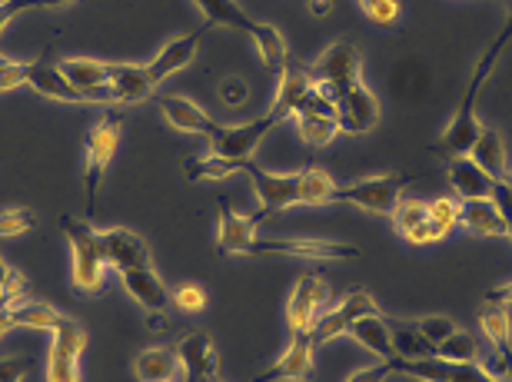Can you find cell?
Listing matches in <instances>:
<instances>
[{
  "instance_id": "6da1fadb",
  "label": "cell",
  "mask_w": 512,
  "mask_h": 382,
  "mask_svg": "<svg viewBox=\"0 0 512 382\" xmlns=\"http://www.w3.org/2000/svg\"><path fill=\"white\" fill-rule=\"evenodd\" d=\"M509 44H512V0L506 7L503 27L496 30V37L489 40V47L479 54L476 67H473V77H469L466 94H463V100H459L453 120H449V127L443 130V137H439V143H436L439 153H446V157H469V150H473L479 130H483V123H479V97H483L486 80H489V74H493V67L499 64V57H503V50Z\"/></svg>"
},
{
  "instance_id": "7a4b0ae2",
  "label": "cell",
  "mask_w": 512,
  "mask_h": 382,
  "mask_svg": "<svg viewBox=\"0 0 512 382\" xmlns=\"http://www.w3.org/2000/svg\"><path fill=\"white\" fill-rule=\"evenodd\" d=\"M197 10L203 14V20L213 27H227V30H237V34H247L250 44L256 47L260 54L263 67H286V40L283 34L276 30L273 24H263V20L250 17L237 0H193Z\"/></svg>"
},
{
  "instance_id": "3957f363",
  "label": "cell",
  "mask_w": 512,
  "mask_h": 382,
  "mask_svg": "<svg viewBox=\"0 0 512 382\" xmlns=\"http://www.w3.org/2000/svg\"><path fill=\"white\" fill-rule=\"evenodd\" d=\"M60 230H64L70 243V283H74L77 293L97 296L104 289V276L110 270L104 243H100V230H94L87 220H70V216L60 220Z\"/></svg>"
},
{
  "instance_id": "277c9868",
  "label": "cell",
  "mask_w": 512,
  "mask_h": 382,
  "mask_svg": "<svg viewBox=\"0 0 512 382\" xmlns=\"http://www.w3.org/2000/svg\"><path fill=\"white\" fill-rule=\"evenodd\" d=\"M120 137H124V123H120L114 110L100 113L94 127L87 130V147H84V213H87V220L97 210V196L107 180L110 163L117 157Z\"/></svg>"
},
{
  "instance_id": "5b68a950",
  "label": "cell",
  "mask_w": 512,
  "mask_h": 382,
  "mask_svg": "<svg viewBox=\"0 0 512 382\" xmlns=\"http://www.w3.org/2000/svg\"><path fill=\"white\" fill-rule=\"evenodd\" d=\"M409 180L403 173H376V177H363L353 180L346 187H336L333 203H346L356 206L363 213H376V216H393L399 200L406 196Z\"/></svg>"
},
{
  "instance_id": "8992f818",
  "label": "cell",
  "mask_w": 512,
  "mask_h": 382,
  "mask_svg": "<svg viewBox=\"0 0 512 382\" xmlns=\"http://www.w3.org/2000/svg\"><path fill=\"white\" fill-rule=\"evenodd\" d=\"M360 64H363L360 50L353 44H346V40H336V44H330L313 60V67H310L313 87L336 103L346 90L360 84Z\"/></svg>"
},
{
  "instance_id": "52a82bcc",
  "label": "cell",
  "mask_w": 512,
  "mask_h": 382,
  "mask_svg": "<svg viewBox=\"0 0 512 382\" xmlns=\"http://www.w3.org/2000/svg\"><path fill=\"white\" fill-rule=\"evenodd\" d=\"M87 349V329L70 316H60L50 329V349H47V382H80V356Z\"/></svg>"
},
{
  "instance_id": "ba28073f",
  "label": "cell",
  "mask_w": 512,
  "mask_h": 382,
  "mask_svg": "<svg viewBox=\"0 0 512 382\" xmlns=\"http://www.w3.org/2000/svg\"><path fill=\"white\" fill-rule=\"evenodd\" d=\"M250 256H273V260H310V263H333V260H360L363 250L353 243L336 240H253Z\"/></svg>"
},
{
  "instance_id": "9c48e42d",
  "label": "cell",
  "mask_w": 512,
  "mask_h": 382,
  "mask_svg": "<svg viewBox=\"0 0 512 382\" xmlns=\"http://www.w3.org/2000/svg\"><path fill=\"white\" fill-rule=\"evenodd\" d=\"M243 177L250 180L256 200H260V210H256L260 220H266L270 213L290 210V206L300 203V170L296 173H273V170H263V167H256L253 160H247L243 163Z\"/></svg>"
},
{
  "instance_id": "30bf717a",
  "label": "cell",
  "mask_w": 512,
  "mask_h": 382,
  "mask_svg": "<svg viewBox=\"0 0 512 382\" xmlns=\"http://www.w3.org/2000/svg\"><path fill=\"white\" fill-rule=\"evenodd\" d=\"M326 309H330V286L320 273H303L286 299V326L293 333H313Z\"/></svg>"
},
{
  "instance_id": "8fae6325",
  "label": "cell",
  "mask_w": 512,
  "mask_h": 382,
  "mask_svg": "<svg viewBox=\"0 0 512 382\" xmlns=\"http://www.w3.org/2000/svg\"><path fill=\"white\" fill-rule=\"evenodd\" d=\"M276 127H280V123H276L270 113H263V117H256L250 123H233V127L220 123V130L213 133V140H210V153H217V157L233 160V163H247L256 153V147H260Z\"/></svg>"
},
{
  "instance_id": "7c38bea8",
  "label": "cell",
  "mask_w": 512,
  "mask_h": 382,
  "mask_svg": "<svg viewBox=\"0 0 512 382\" xmlns=\"http://www.w3.org/2000/svg\"><path fill=\"white\" fill-rule=\"evenodd\" d=\"M389 369H393V373H403V376H413L419 382H503L493 373H486L479 363H446V359H439V356L416 359V363L393 359Z\"/></svg>"
},
{
  "instance_id": "4fadbf2b",
  "label": "cell",
  "mask_w": 512,
  "mask_h": 382,
  "mask_svg": "<svg viewBox=\"0 0 512 382\" xmlns=\"http://www.w3.org/2000/svg\"><path fill=\"white\" fill-rule=\"evenodd\" d=\"M24 87H30L34 94L54 100V103H70V107H97L94 100L84 97L80 90L64 77L60 64L50 60H24Z\"/></svg>"
},
{
  "instance_id": "5bb4252c",
  "label": "cell",
  "mask_w": 512,
  "mask_h": 382,
  "mask_svg": "<svg viewBox=\"0 0 512 382\" xmlns=\"http://www.w3.org/2000/svg\"><path fill=\"white\" fill-rule=\"evenodd\" d=\"M177 363H180V379L183 382H210L217 379L220 359H217V346H213L210 333L203 329H193V333L177 339Z\"/></svg>"
},
{
  "instance_id": "9a60e30c",
  "label": "cell",
  "mask_w": 512,
  "mask_h": 382,
  "mask_svg": "<svg viewBox=\"0 0 512 382\" xmlns=\"http://www.w3.org/2000/svg\"><path fill=\"white\" fill-rule=\"evenodd\" d=\"M313 333H293V343L286 346L283 356H276L270 366L256 373V382H303L313 376V356H316Z\"/></svg>"
},
{
  "instance_id": "2e32d148",
  "label": "cell",
  "mask_w": 512,
  "mask_h": 382,
  "mask_svg": "<svg viewBox=\"0 0 512 382\" xmlns=\"http://www.w3.org/2000/svg\"><path fill=\"white\" fill-rule=\"evenodd\" d=\"M366 313H380V306H376V299L366 293V289H356V293L343 296L340 303L326 309V313L320 316V323H316V329H313V339L320 346L323 343H333L336 336L350 333V326L360 316H366Z\"/></svg>"
},
{
  "instance_id": "e0dca14e",
  "label": "cell",
  "mask_w": 512,
  "mask_h": 382,
  "mask_svg": "<svg viewBox=\"0 0 512 382\" xmlns=\"http://www.w3.org/2000/svg\"><path fill=\"white\" fill-rule=\"evenodd\" d=\"M336 123H340V133H350V137L370 133L380 123V100L363 80L336 100Z\"/></svg>"
},
{
  "instance_id": "ac0fdd59",
  "label": "cell",
  "mask_w": 512,
  "mask_h": 382,
  "mask_svg": "<svg viewBox=\"0 0 512 382\" xmlns=\"http://www.w3.org/2000/svg\"><path fill=\"white\" fill-rule=\"evenodd\" d=\"M263 220L256 213H237L227 200H220V223H217V250L220 256H250L256 226Z\"/></svg>"
},
{
  "instance_id": "d6986e66",
  "label": "cell",
  "mask_w": 512,
  "mask_h": 382,
  "mask_svg": "<svg viewBox=\"0 0 512 382\" xmlns=\"http://www.w3.org/2000/svg\"><path fill=\"white\" fill-rule=\"evenodd\" d=\"M120 283H124L127 296L143 309V313H167L173 303V293L167 289V283H163V276L153 270V263L120 273Z\"/></svg>"
},
{
  "instance_id": "ffe728a7",
  "label": "cell",
  "mask_w": 512,
  "mask_h": 382,
  "mask_svg": "<svg viewBox=\"0 0 512 382\" xmlns=\"http://www.w3.org/2000/svg\"><path fill=\"white\" fill-rule=\"evenodd\" d=\"M100 243H104V256H107L110 270L127 273V270H137V266H150V246L133 230H124V226L100 230Z\"/></svg>"
},
{
  "instance_id": "44dd1931",
  "label": "cell",
  "mask_w": 512,
  "mask_h": 382,
  "mask_svg": "<svg viewBox=\"0 0 512 382\" xmlns=\"http://www.w3.org/2000/svg\"><path fill=\"white\" fill-rule=\"evenodd\" d=\"M389 90H393V97L399 103H406V107H419V103L429 97V90H433V70L419 57L399 60V64L389 70Z\"/></svg>"
},
{
  "instance_id": "7402d4cb",
  "label": "cell",
  "mask_w": 512,
  "mask_h": 382,
  "mask_svg": "<svg viewBox=\"0 0 512 382\" xmlns=\"http://www.w3.org/2000/svg\"><path fill=\"white\" fill-rule=\"evenodd\" d=\"M160 113L173 130L190 133V137L213 140V133L220 130V123L213 120L203 107H197L190 97H160Z\"/></svg>"
},
{
  "instance_id": "603a6c76",
  "label": "cell",
  "mask_w": 512,
  "mask_h": 382,
  "mask_svg": "<svg viewBox=\"0 0 512 382\" xmlns=\"http://www.w3.org/2000/svg\"><path fill=\"white\" fill-rule=\"evenodd\" d=\"M313 90V77H310V67H300V64H286L280 70V84H276V94H273V103H270V117L276 123L290 120L296 110H300V103L306 100V94Z\"/></svg>"
},
{
  "instance_id": "cb8c5ba5",
  "label": "cell",
  "mask_w": 512,
  "mask_h": 382,
  "mask_svg": "<svg viewBox=\"0 0 512 382\" xmlns=\"http://www.w3.org/2000/svg\"><path fill=\"white\" fill-rule=\"evenodd\" d=\"M60 70L64 77L74 84L80 94L90 97L94 103H110L107 97V84H110V64L107 60H94V57H67L60 60Z\"/></svg>"
},
{
  "instance_id": "d4e9b609",
  "label": "cell",
  "mask_w": 512,
  "mask_h": 382,
  "mask_svg": "<svg viewBox=\"0 0 512 382\" xmlns=\"http://www.w3.org/2000/svg\"><path fill=\"white\" fill-rule=\"evenodd\" d=\"M200 40H203V30H193V34H180V37L167 40V44L160 47V54L147 64L150 77L157 80V84H163V80H170L173 74L187 70L200 54Z\"/></svg>"
},
{
  "instance_id": "484cf974",
  "label": "cell",
  "mask_w": 512,
  "mask_h": 382,
  "mask_svg": "<svg viewBox=\"0 0 512 382\" xmlns=\"http://www.w3.org/2000/svg\"><path fill=\"white\" fill-rule=\"evenodd\" d=\"M389 220H393V230L403 236L406 243H413V246H429V243L443 240V233H439L436 223L429 220L423 200H409V196H403Z\"/></svg>"
},
{
  "instance_id": "4316f807",
  "label": "cell",
  "mask_w": 512,
  "mask_h": 382,
  "mask_svg": "<svg viewBox=\"0 0 512 382\" xmlns=\"http://www.w3.org/2000/svg\"><path fill=\"white\" fill-rule=\"evenodd\" d=\"M476 323L483 329V336L489 339V346H493L496 359L503 363L506 376L512 382V319H509V306H499V303H486L479 306L476 313Z\"/></svg>"
},
{
  "instance_id": "83f0119b",
  "label": "cell",
  "mask_w": 512,
  "mask_h": 382,
  "mask_svg": "<svg viewBox=\"0 0 512 382\" xmlns=\"http://www.w3.org/2000/svg\"><path fill=\"white\" fill-rule=\"evenodd\" d=\"M160 84L150 77L147 64H110V103H140L147 100Z\"/></svg>"
},
{
  "instance_id": "f1b7e54d",
  "label": "cell",
  "mask_w": 512,
  "mask_h": 382,
  "mask_svg": "<svg viewBox=\"0 0 512 382\" xmlns=\"http://www.w3.org/2000/svg\"><path fill=\"white\" fill-rule=\"evenodd\" d=\"M446 183L456 200H486L493 196L496 180L486 170H479L469 157H453L446 167Z\"/></svg>"
},
{
  "instance_id": "f546056e",
  "label": "cell",
  "mask_w": 512,
  "mask_h": 382,
  "mask_svg": "<svg viewBox=\"0 0 512 382\" xmlns=\"http://www.w3.org/2000/svg\"><path fill=\"white\" fill-rule=\"evenodd\" d=\"M386 323H389V339H393V359L416 363V359L436 356V346L429 343L416 323H409V319H393V316H386ZM393 359H389V363H393Z\"/></svg>"
},
{
  "instance_id": "4dcf8cb0",
  "label": "cell",
  "mask_w": 512,
  "mask_h": 382,
  "mask_svg": "<svg viewBox=\"0 0 512 382\" xmlns=\"http://www.w3.org/2000/svg\"><path fill=\"white\" fill-rule=\"evenodd\" d=\"M459 226L473 236H506V220L493 196H486V200H463V206H459Z\"/></svg>"
},
{
  "instance_id": "1f68e13d",
  "label": "cell",
  "mask_w": 512,
  "mask_h": 382,
  "mask_svg": "<svg viewBox=\"0 0 512 382\" xmlns=\"http://www.w3.org/2000/svg\"><path fill=\"white\" fill-rule=\"evenodd\" d=\"M469 160H473L479 170H486L493 180H506V173H509V157H506V140H503V133L493 130V127H483V130H479V137H476V143H473V150H469Z\"/></svg>"
},
{
  "instance_id": "d6a6232c",
  "label": "cell",
  "mask_w": 512,
  "mask_h": 382,
  "mask_svg": "<svg viewBox=\"0 0 512 382\" xmlns=\"http://www.w3.org/2000/svg\"><path fill=\"white\" fill-rule=\"evenodd\" d=\"M350 339H356L366 353H373L380 363H389L393 359V339H389V323L383 313H366L350 326Z\"/></svg>"
},
{
  "instance_id": "836d02e7",
  "label": "cell",
  "mask_w": 512,
  "mask_h": 382,
  "mask_svg": "<svg viewBox=\"0 0 512 382\" xmlns=\"http://www.w3.org/2000/svg\"><path fill=\"white\" fill-rule=\"evenodd\" d=\"M133 376H137L140 382H173V379H180L177 353H173V349H163V346L140 349L137 359H133Z\"/></svg>"
},
{
  "instance_id": "e575fe53",
  "label": "cell",
  "mask_w": 512,
  "mask_h": 382,
  "mask_svg": "<svg viewBox=\"0 0 512 382\" xmlns=\"http://www.w3.org/2000/svg\"><path fill=\"white\" fill-rule=\"evenodd\" d=\"M243 173V163H233V160H223L217 153H200V157H190L183 163V177L190 183H207V180H230Z\"/></svg>"
},
{
  "instance_id": "d590c367",
  "label": "cell",
  "mask_w": 512,
  "mask_h": 382,
  "mask_svg": "<svg viewBox=\"0 0 512 382\" xmlns=\"http://www.w3.org/2000/svg\"><path fill=\"white\" fill-rule=\"evenodd\" d=\"M10 309V319H14V326H27V329H54V323L64 313L60 309H54L50 303H44V299H20V303L7 306Z\"/></svg>"
},
{
  "instance_id": "8d00e7d4",
  "label": "cell",
  "mask_w": 512,
  "mask_h": 382,
  "mask_svg": "<svg viewBox=\"0 0 512 382\" xmlns=\"http://www.w3.org/2000/svg\"><path fill=\"white\" fill-rule=\"evenodd\" d=\"M336 183L323 167H303L300 170V203L303 206H323L333 203Z\"/></svg>"
},
{
  "instance_id": "74e56055",
  "label": "cell",
  "mask_w": 512,
  "mask_h": 382,
  "mask_svg": "<svg viewBox=\"0 0 512 382\" xmlns=\"http://www.w3.org/2000/svg\"><path fill=\"white\" fill-rule=\"evenodd\" d=\"M296 130H300L303 143H310V147H326V143H333L340 137V123L333 117H320V113H296Z\"/></svg>"
},
{
  "instance_id": "f35d334b",
  "label": "cell",
  "mask_w": 512,
  "mask_h": 382,
  "mask_svg": "<svg viewBox=\"0 0 512 382\" xmlns=\"http://www.w3.org/2000/svg\"><path fill=\"white\" fill-rule=\"evenodd\" d=\"M436 356L446 363H479V343L469 329H456L446 343L436 346Z\"/></svg>"
},
{
  "instance_id": "ab89813d",
  "label": "cell",
  "mask_w": 512,
  "mask_h": 382,
  "mask_svg": "<svg viewBox=\"0 0 512 382\" xmlns=\"http://www.w3.org/2000/svg\"><path fill=\"white\" fill-rule=\"evenodd\" d=\"M459 206H463V200H456V196H436V200H426V213H429V220L436 223V230L443 233V240L459 226Z\"/></svg>"
},
{
  "instance_id": "60d3db41",
  "label": "cell",
  "mask_w": 512,
  "mask_h": 382,
  "mask_svg": "<svg viewBox=\"0 0 512 382\" xmlns=\"http://www.w3.org/2000/svg\"><path fill=\"white\" fill-rule=\"evenodd\" d=\"M37 226L34 210L27 206H4L0 210V240H17V236L30 233Z\"/></svg>"
},
{
  "instance_id": "b9f144b4",
  "label": "cell",
  "mask_w": 512,
  "mask_h": 382,
  "mask_svg": "<svg viewBox=\"0 0 512 382\" xmlns=\"http://www.w3.org/2000/svg\"><path fill=\"white\" fill-rule=\"evenodd\" d=\"M356 7H360V14L370 20L376 27H393L399 20V0H356Z\"/></svg>"
},
{
  "instance_id": "7bdbcfd3",
  "label": "cell",
  "mask_w": 512,
  "mask_h": 382,
  "mask_svg": "<svg viewBox=\"0 0 512 382\" xmlns=\"http://www.w3.org/2000/svg\"><path fill=\"white\" fill-rule=\"evenodd\" d=\"M173 303H177L180 313L197 316V313H203V309H207L210 296H207V289H203L200 283H180L177 289H173Z\"/></svg>"
},
{
  "instance_id": "ee69618b",
  "label": "cell",
  "mask_w": 512,
  "mask_h": 382,
  "mask_svg": "<svg viewBox=\"0 0 512 382\" xmlns=\"http://www.w3.org/2000/svg\"><path fill=\"white\" fill-rule=\"evenodd\" d=\"M416 326L423 329V336L429 339L433 346H439V343H446L449 336L456 333V323L449 316H423V319H416Z\"/></svg>"
},
{
  "instance_id": "f6af8a7d",
  "label": "cell",
  "mask_w": 512,
  "mask_h": 382,
  "mask_svg": "<svg viewBox=\"0 0 512 382\" xmlns=\"http://www.w3.org/2000/svg\"><path fill=\"white\" fill-rule=\"evenodd\" d=\"M250 100V87H247V80H240V77H227V80H220V103L223 107H230V110H237L243 107V103Z\"/></svg>"
},
{
  "instance_id": "bcb514c9",
  "label": "cell",
  "mask_w": 512,
  "mask_h": 382,
  "mask_svg": "<svg viewBox=\"0 0 512 382\" xmlns=\"http://www.w3.org/2000/svg\"><path fill=\"white\" fill-rule=\"evenodd\" d=\"M0 289H4V296H7V303H10V306L20 303V299H24V293H27L24 273H14L4 260H0Z\"/></svg>"
},
{
  "instance_id": "7dc6e473",
  "label": "cell",
  "mask_w": 512,
  "mask_h": 382,
  "mask_svg": "<svg viewBox=\"0 0 512 382\" xmlns=\"http://www.w3.org/2000/svg\"><path fill=\"white\" fill-rule=\"evenodd\" d=\"M24 87V60H10L0 54V94Z\"/></svg>"
},
{
  "instance_id": "c3c4849f",
  "label": "cell",
  "mask_w": 512,
  "mask_h": 382,
  "mask_svg": "<svg viewBox=\"0 0 512 382\" xmlns=\"http://www.w3.org/2000/svg\"><path fill=\"white\" fill-rule=\"evenodd\" d=\"M493 200L499 206V213H503V220H506V236L512 240V187L506 180H496V187H493Z\"/></svg>"
},
{
  "instance_id": "681fc988",
  "label": "cell",
  "mask_w": 512,
  "mask_h": 382,
  "mask_svg": "<svg viewBox=\"0 0 512 382\" xmlns=\"http://www.w3.org/2000/svg\"><path fill=\"white\" fill-rule=\"evenodd\" d=\"M27 379V359L4 356L0 359V382H24Z\"/></svg>"
},
{
  "instance_id": "f907efd6",
  "label": "cell",
  "mask_w": 512,
  "mask_h": 382,
  "mask_svg": "<svg viewBox=\"0 0 512 382\" xmlns=\"http://www.w3.org/2000/svg\"><path fill=\"white\" fill-rule=\"evenodd\" d=\"M389 376H393V369H389V363H376L370 369H360V373H353L346 382H386Z\"/></svg>"
},
{
  "instance_id": "816d5d0a",
  "label": "cell",
  "mask_w": 512,
  "mask_h": 382,
  "mask_svg": "<svg viewBox=\"0 0 512 382\" xmlns=\"http://www.w3.org/2000/svg\"><path fill=\"white\" fill-rule=\"evenodd\" d=\"M486 299H489V303H499V306H512V280L503 283V286H493L486 293Z\"/></svg>"
},
{
  "instance_id": "f5cc1de1",
  "label": "cell",
  "mask_w": 512,
  "mask_h": 382,
  "mask_svg": "<svg viewBox=\"0 0 512 382\" xmlns=\"http://www.w3.org/2000/svg\"><path fill=\"white\" fill-rule=\"evenodd\" d=\"M306 10H310L313 17H330L333 0H306Z\"/></svg>"
},
{
  "instance_id": "db71d44e",
  "label": "cell",
  "mask_w": 512,
  "mask_h": 382,
  "mask_svg": "<svg viewBox=\"0 0 512 382\" xmlns=\"http://www.w3.org/2000/svg\"><path fill=\"white\" fill-rule=\"evenodd\" d=\"M14 17H17V14L7 7V0H0V37H4V30H7V24H10Z\"/></svg>"
},
{
  "instance_id": "11a10c76",
  "label": "cell",
  "mask_w": 512,
  "mask_h": 382,
  "mask_svg": "<svg viewBox=\"0 0 512 382\" xmlns=\"http://www.w3.org/2000/svg\"><path fill=\"white\" fill-rule=\"evenodd\" d=\"M10 329H17V326H14V319H10V309L4 306V309H0V339H4Z\"/></svg>"
},
{
  "instance_id": "9f6ffc18",
  "label": "cell",
  "mask_w": 512,
  "mask_h": 382,
  "mask_svg": "<svg viewBox=\"0 0 512 382\" xmlns=\"http://www.w3.org/2000/svg\"><path fill=\"white\" fill-rule=\"evenodd\" d=\"M67 4H74V0H34V7H44V10H60Z\"/></svg>"
},
{
  "instance_id": "6f0895ef",
  "label": "cell",
  "mask_w": 512,
  "mask_h": 382,
  "mask_svg": "<svg viewBox=\"0 0 512 382\" xmlns=\"http://www.w3.org/2000/svg\"><path fill=\"white\" fill-rule=\"evenodd\" d=\"M7 7L14 10V14H24V10L34 7V0H7Z\"/></svg>"
},
{
  "instance_id": "680465c9",
  "label": "cell",
  "mask_w": 512,
  "mask_h": 382,
  "mask_svg": "<svg viewBox=\"0 0 512 382\" xmlns=\"http://www.w3.org/2000/svg\"><path fill=\"white\" fill-rule=\"evenodd\" d=\"M506 183H509V187H512V167H509V173H506Z\"/></svg>"
},
{
  "instance_id": "91938a15",
  "label": "cell",
  "mask_w": 512,
  "mask_h": 382,
  "mask_svg": "<svg viewBox=\"0 0 512 382\" xmlns=\"http://www.w3.org/2000/svg\"><path fill=\"white\" fill-rule=\"evenodd\" d=\"M210 382H220V379H210Z\"/></svg>"
}]
</instances>
